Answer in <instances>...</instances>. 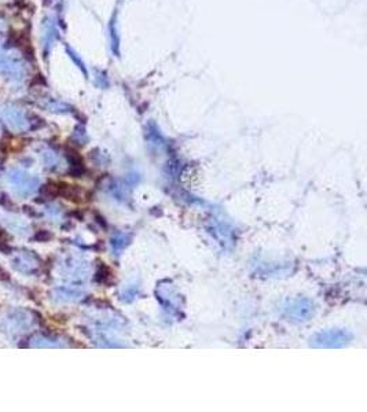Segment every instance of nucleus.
Here are the masks:
<instances>
[{"label":"nucleus","mask_w":367,"mask_h":412,"mask_svg":"<svg viewBox=\"0 0 367 412\" xmlns=\"http://www.w3.org/2000/svg\"><path fill=\"white\" fill-rule=\"evenodd\" d=\"M73 139H75L79 144H86L87 135H86V131H84V128L77 127V128L75 129V133H73Z\"/></svg>","instance_id":"obj_15"},{"label":"nucleus","mask_w":367,"mask_h":412,"mask_svg":"<svg viewBox=\"0 0 367 412\" xmlns=\"http://www.w3.org/2000/svg\"><path fill=\"white\" fill-rule=\"evenodd\" d=\"M110 43H112V51L116 55H119L120 48V39L117 34V25H116V19L110 22Z\"/></svg>","instance_id":"obj_11"},{"label":"nucleus","mask_w":367,"mask_h":412,"mask_svg":"<svg viewBox=\"0 0 367 412\" xmlns=\"http://www.w3.org/2000/svg\"><path fill=\"white\" fill-rule=\"evenodd\" d=\"M315 313V304L310 298L290 299L282 307V315L293 323H305L312 319Z\"/></svg>","instance_id":"obj_2"},{"label":"nucleus","mask_w":367,"mask_h":412,"mask_svg":"<svg viewBox=\"0 0 367 412\" xmlns=\"http://www.w3.org/2000/svg\"><path fill=\"white\" fill-rule=\"evenodd\" d=\"M50 239H53V234L47 230H40L32 237V241L34 242H48Z\"/></svg>","instance_id":"obj_14"},{"label":"nucleus","mask_w":367,"mask_h":412,"mask_svg":"<svg viewBox=\"0 0 367 412\" xmlns=\"http://www.w3.org/2000/svg\"><path fill=\"white\" fill-rule=\"evenodd\" d=\"M40 193L46 199H54L55 197L59 195V189H58V183H53L50 181L47 184H44L40 187Z\"/></svg>","instance_id":"obj_10"},{"label":"nucleus","mask_w":367,"mask_h":412,"mask_svg":"<svg viewBox=\"0 0 367 412\" xmlns=\"http://www.w3.org/2000/svg\"><path fill=\"white\" fill-rule=\"evenodd\" d=\"M9 180L14 185L15 193L21 197H29L33 194V191L39 187V179L25 172L14 169L9 176Z\"/></svg>","instance_id":"obj_4"},{"label":"nucleus","mask_w":367,"mask_h":412,"mask_svg":"<svg viewBox=\"0 0 367 412\" xmlns=\"http://www.w3.org/2000/svg\"><path fill=\"white\" fill-rule=\"evenodd\" d=\"M146 139H148L149 144L157 147V148L165 146L164 136H162L160 129H158V127L154 123H149L148 128H146Z\"/></svg>","instance_id":"obj_8"},{"label":"nucleus","mask_w":367,"mask_h":412,"mask_svg":"<svg viewBox=\"0 0 367 412\" xmlns=\"http://www.w3.org/2000/svg\"><path fill=\"white\" fill-rule=\"evenodd\" d=\"M0 206H3L7 210H14L15 208L13 201H11V198H9L7 194H0Z\"/></svg>","instance_id":"obj_18"},{"label":"nucleus","mask_w":367,"mask_h":412,"mask_svg":"<svg viewBox=\"0 0 367 412\" xmlns=\"http://www.w3.org/2000/svg\"><path fill=\"white\" fill-rule=\"evenodd\" d=\"M0 251L3 254H11L13 253V247L10 246L7 242H0Z\"/></svg>","instance_id":"obj_19"},{"label":"nucleus","mask_w":367,"mask_h":412,"mask_svg":"<svg viewBox=\"0 0 367 412\" xmlns=\"http://www.w3.org/2000/svg\"><path fill=\"white\" fill-rule=\"evenodd\" d=\"M43 161H44V164H46V166H48V168H53V169L54 168H57L58 164H59L57 154L53 152L43 153Z\"/></svg>","instance_id":"obj_12"},{"label":"nucleus","mask_w":367,"mask_h":412,"mask_svg":"<svg viewBox=\"0 0 367 412\" xmlns=\"http://www.w3.org/2000/svg\"><path fill=\"white\" fill-rule=\"evenodd\" d=\"M10 280V274L3 268H0V282H9Z\"/></svg>","instance_id":"obj_21"},{"label":"nucleus","mask_w":367,"mask_h":412,"mask_svg":"<svg viewBox=\"0 0 367 412\" xmlns=\"http://www.w3.org/2000/svg\"><path fill=\"white\" fill-rule=\"evenodd\" d=\"M129 243H131V234L128 232L117 231L110 239V245H112V250H113L115 256H120L127 249Z\"/></svg>","instance_id":"obj_6"},{"label":"nucleus","mask_w":367,"mask_h":412,"mask_svg":"<svg viewBox=\"0 0 367 412\" xmlns=\"http://www.w3.org/2000/svg\"><path fill=\"white\" fill-rule=\"evenodd\" d=\"M0 76L7 80L19 81L26 76V69L17 58L0 55Z\"/></svg>","instance_id":"obj_5"},{"label":"nucleus","mask_w":367,"mask_h":412,"mask_svg":"<svg viewBox=\"0 0 367 412\" xmlns=\"http://www.w3.org/2000/svg\"><path fill=\"white\" fill-rule=\"evenodd\" d=\"M67 54H69V57L72 58L73 61H75V63H76L77 66L80 67L81 70H83V73H84V74L87 76V69H86V65H84V62L81 61L80 58L77 57V54H75L73 50H70V48H67Z\"/></svg>","instance_id":"obj_17"},{"label":"nucleus","mask_w":367,"mask_h":412,"mask_svg":"<svg viewBox=\"0 0 367 412\" xmlns=\"http://www.w3.org/2000/svg\"><path fill=\"white\" fill-rule=\"evenodd\" d=\"M157 299L161 304L162 309L171 316H180V294L177 293L175 286L169 280H164L157 284Z\"/></svg>","instance_id":"obj_3"},{"label":"nucleus","mask_w":367,"mask_h":412,"mask_svg":"<svg viewBox=\"0 0 367 412\" xmlns=\"http://www.w3.org/2000/svg\"><path fill=\"white\" fill-rule=\"evenodd\" d=\"M352 338L353 335L348 330L332 328L314 334L310 338V345L318 349H339L348 345Z\"/></svg>","instance_id":"obj_1"},{"label":"nucleus","mask_w":367,"mask_h":412,"mask_svg":"<svg viewBox=\"0 0 367 412\" xmlns=\"http://www.w3.org/2000/svg\"><path fill=\"white\" fill-rule=\"evenodd\" d=\"M138 293L139 291H138V287H136V286L128 287V289L125 290L124 293L121 294V299L125 301V303H131V301H134V299L136 298Z\"/></svg>","instance_id":"obj_13"},{"label":"nucleus","mask_w":367,"mask_h":412,"mask_svg":"<svg viewBox=\"0 0 367 412\" xmlns=\"http://www.w3.org/2000/svg\"><path fill=\"white\" fill-rule=\"evenodd\" d=\"M22 212L28 214L29 217H39V216H40V214H39L38 212H34L33 209L29 208V206H24V208H22Z\"/></svg>","instance_id":"obj_20"},{"label":"nucleus","mask_w":367,"mask_h":412,"mask_svg":"<svg viewBox=\"0 0 367 412\" xmlns=\"http://www.w3.org/2000/svg\"><path fill=\"white\" fill-rule=\"evenodd\" d=\"M30 346H33V348H62L63 345L61 342L54 341L47 336H38V338L32 340Z\"/></svg>","instance_id":"obj_9"},{"label":"nucleus","mask_w":367,"mask_h":412,"mask_svg":"<svg viewBox=\"0 0 367 412\" xmlns=\"http://www.w3.org/2000/svg\"><path fill=\"white\" fill-rule=\"evenodd\" d=\"M107 278H109V270L105 266H100L99 270L96 271L95 280L98 283H105Z\"/></svg>","instance_id":"obj_16"},{"label":"nucleus","mask_w":367,"mask_h":412,"mask_svg":"<svg viewBox=\"0 0 367 412\" xmlns=\"http://www.w3.org/2000/svg\"><path fill=\"white\" fill-rule=\"evenodd\" d=\"M5 120L13 129H24L28 124V120L19 110L7 109L5 111Z\"/></svg>","instance_id":"obj_7"},{"label":"nucleus","mask_w":367,"mask_h":412,"mask_svg":"<svg viewBox=\"0 0 367 412\" xmlns=\"http://www.w3.org/2000/svg\"><path fill=\"white\" fill-rule=\"evenodd\" d=\"M19 348H28V346H30V341H28L26 338H24V340H21V342L18 344Z\"/></svg>","instance_id":"obj_22"}]
</instances>
